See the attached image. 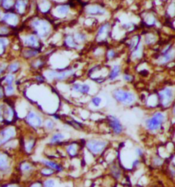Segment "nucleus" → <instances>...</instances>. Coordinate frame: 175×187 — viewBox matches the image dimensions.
Wrapping results in <instances>:
<instances>
[{"label": "nucleus", "mask_w": 175, "mask_h": 187, "mask_svg": "<svg viewBox=\"0 0 175 187\" xmlns=\"http://www.w3.org/2000/svg\"><path fill=\"white\" fill-rule=\"evenodd\" d=\"M166 120V114L162 111H156L145 121V128L150 133H155L162 130Z\"/></svg>", "instance_id": "1"}, {"label": "nucleus", "mask_w": 175, "mask_h": 187, "mask_svg": "<svg viewBox=\"0 0 175 187\" xmlns=\"http://www.w3.org/2000/svg\"><path fill=\"white\" fill-rule=\"evenodd\" d=\"M114 99L124 106H131L137 102V96L134 92L123 88H116L112 92Z\"/></svg>", "instance_id": "2"}, {"label": "nucleus", "mask_w": 175, "mask_h": 187, "mask_svg": "<svg viewBox=\"0 0 175 187\" xmlns=\"http://www.w3.org/2000/svg\"><path fill=\"white\" fill-rule=\"evenodd\" d=\"M108 144L109 143L106 140L101 138H90L86 141V147L90 154L94 156H98L107 148Z\"/></svg>", "instance_id": "3"}, {"label": "nucleus", "mask_w": 175, "mask_h": 187, "mask_svg": "<svg viewBox=\"0 0 175 187\" xmlns=\"http://www.w3.org/2000/svg\"><path fill=\"white\" fill-rule=\"evenodd\" d=\"M32 27L36 35L40 39H44L49 35L51 26L49 22L44 19H36L32 22Z\"/></svg>", "instance_id": "4"}, {"label": "nucleus", "mask_w": 175, "mask_h": 187, "mask_svg": "<svg viewBox=\"0 0 175 187\" xmlns=\"http://www.w3.org/2000/svg\"><path fill=\"white\" fill-rule=\"evenodd\" d=\"M158 102L164 108L170 107L174 99V90L171 87H164L157 94Z\"/></svg>", "instance_id": "5"}, {"label": "nucleus", "mask_w": 175, "mask_h": 187, "mask_svg": "<svg viewBox=\"0 0 175 187\" xmlns=\"http://www.w3.org/2000/svg\"><path fill=\"white\" fill-rule=\"evenodd\" d=\"M75 73L74 69H66L62 71H56V70H51L45 73V76L47 80H56L58 81H64L67 80Z\"/></svg>", "instance_id": "6"}, {"label": "nucleus", "mask_w": 175, "mask_h": 187, "mask_svg": "<svg viewBox=\"0 0 175 187\" xmlns=\"http://www.w3.org/2000/svg\"><path fill=\"white\" fill-rule=\"evenodd\" d=\"M175 58V49L172 44H169L161 52L157 58V63L160 65H164L172 61Z\"/></svg>", "instance_id": "7"}, {"label": "nucleus", "mask_w": 175, "mask_h": 187, "mask_svg": "<svg viewBox=\"0 0 175 187\" xmlns=\"http://www.w3.org/2000/svg\"><path fill=\"white\" fill-rule=\"evenodd\" d=\"M107 125L115 136H120L124 131V128L119 119L114 115H108L106 116Z\"/></svg>", "instance_id": "8"}, {"label": "nucleus", "mask_w": 175, "mask_h": 187, "mask_svg": "<svg viewBox=\"0 0 175 187\" xmlns=\"http://www.w3.org/2000/svg\"><path fill=\"white\" fill-rule=\"evenodd\" d=\"M85 13L90 16H103L106 14V10L98 4H90L86 7Z\"/></svg>", "instance_id": "9"}, {"label": "nucleus", "mask_w": 175, "mask_h": 187, "mask_svg": "<svg viewBox=\"0 0 175 187\" xmlns=\"http://www.w3.org/2000/svg\"><path fill=\"white\" fill-rule=\"evenodd\" d=\"M110 28L111 25L109 23H105L102 24L100 26V28H98L97 34H96V38L99 41H104L107 39L108 35H109L110 31Z\"/></svg>", "instance_id": "10"}, {"label": "nucleus", "mask_w": 175, "mask_h": 187, "mask_svg": "<svg viewBox=\"0 0 175 187\" xmlns=\"http://www.w3.org/2000/svg\"><path fill=\"white\" fill-rule=\"evenodd\" d=\"M15 135V131L13 128H8L0 132V145H3L9 141Z\"/></svg>", "instance_id": "11"}, {"label": "nucleus", "mask_w": 175, "mask_h": 187, "mask_svg": "<svg viewBox=\"0 0 175 187\" xmlns=\"http://www.w3.org/2000/svg\"><path fill=\"white\" fill-rule=\"evenodd\" d=\"M26 120L28 123L31 125L32 127L39 128L42 125V119L37 113L34 112H30L28 113Z\"/></svg>", "instance_id": "12"}, {"label": "nucleus", "mask_w": 175, "mask_h": 187, "mask_svg": "<svg viewBox=\"0 0 175 187\" xmlns=\"http://www.w3.org/2000/svg\"><path fill=\"white\" fill-rule=\"evenodd\" d=\"M1 19H2V21L7 23L8 26H12V27L17 25L18 21H19V17H18L17 15L11 13L4 14Z\"/></svg>", "instance_id": "13"}, {"label": "nucleus", "mask_w": 175, "mask_h": 187, "mask_svg": "<svg viewBox=\"0 0 175 187\" xmlns=\"http://www.w3.org/2000/svg\"><path fill=\"white\" fill-rule=\"evenodd\" d=\"M24 44L25 46L32 49H37L39 47L40 43L37 35H31L24 39Z\"/></svg>", "instance_id": "14"}, {"label": "nucleus", "mask_w": 175, "mask_h": 187, "mask_svg": "<svg viewBox=\"0 0 175 187\" xmlns=\"http://www.w3.org/2000/svg\"><path fill=\"white\" fill-rule=\"evenodd\" d=\"M72 90L82 95H87L90 92V86L88 84L75 83L72 86Z\"/></svg>", "instance_id": "15"}, {"label": "nucleus", "mask_w": 175, "mask_h": 187, "mask_svg": "<svg viewBox=\"0 0 175 187\" xmlns=\"http://www.w3.org/2000/svg\"><path fill=\"white\" fill-rule=\"evenodd\" d=\"M121 73V67L119 65H114L110 70L109 76H108V79L110 81H114L116 78H118Z\"/></svg>", "instance_id": "16"}, {"label": "nucleus", "mask_w": 175, "mask_h": 187, "mask_svg": "<svg viewBox=\"0 0 175 187\" xmlns=\"http://www.w3.org/2000/svg\"><path fill=\"white\" fill-rule=\"evenodd\" d=\"M110 172L113 178L116 180H120L122 178V172L119 167L115 164H112L110 167Z\"/></svg>", "instance_id": "17"}, {"label": "nucleus", "mask_w": 175, "mask_h": 187, "mask_svg": "<svg viewBox=\"0 0 175 187\" xmlns=\"http://www.w3.org/2000/svg\"><path fill=\"white\" fill-rule=\"evenodd\" d=\"M64 44L68 48L71 49H77L79 47V45L76 43V41L74 39L73 36L72 35H67L64 39Z\"/></svg>", "instance_id": "18"}, {"label": "nucleus", "mask_w": 175, "mask_h": 187, "mask_svg": "<svg viewBox=\"0 0 175 187\" xmlns=\"http://www.w3.org/2000/svg\"><path fill=\"white\" fill-rule=\"evenodd\" d=\"M15 6L18 13L23 14L27 8V1L26 0H17L15 4Z\"/></svg>", "instance_id": "19"}, {"label": "nucleus", "mask_w": 175, "mask_h": 187, "mask_svg": "<svg viewBox=\"0 0 175 187\" xmlns=\"http://www.w3.org/2000/svg\"><path fill=\"white\" fill-rule=\"evenodd\" d=\"M143 54V45L142 42H141L139 45L134 50L131 52V58L133 60L140 59Z\"/></svg>", "instance_id": "20"}, {"label": "nucleus", "mask_w": 175, "mask_h": 187, "mask_svg": "<svg viewBox=\"0 0 175 187\" xmlns=\"http://www.w3.org/2000/svg\"><path fill=\"white\" fill-rule=\"evenodd\" d=\"M70 11V6L67 4L59 5L56 7V12L60 16L67 15Z\"/></svg>", "instance_id": "21"}, {"label": "nucleus", "mask_w": 175, "mask_h": 187, "mask_svg": "<svg viewBox=\"0 0 175 187\" xmlns=\"http://www.w3.org/2000/svg\"><path fill=\"white\" fill-rule=\"evenodd\" d=\"M73 38L76 41V43H78L79 45L80 43H84L87 41L88 37L85 33L80 32H75L73 35Z\"/></svg>", "instance_id": "22"}, {"label": "nucleus", "mask_w": 175, "mask_h": 187, "mask_svg": "<svg viewBox=\"0 0 175 187\" xmlns=\"http://www.w3.org/2000/svg\"><path fill=\"white\" fill-rule=\"evenodd\" d=\"M141 42V38H140V37H139V36H135V37H133L132 39L130 40L129 45V49L131 50V52H132L133 50L136 49Z\"/></svg>", "instance_id": "23"}, {"label": "nucleus", "mask_w": 175, "mask_h": 187, "mask_svg": "<svg viewBox=\"0 0 175 187\" xmlns=\"http://www.w3.org/2000/svg\"><path fill=\"white\" fill-rule=\"evenodd\" d=\"M66 152L71 157H75L78 153V147L76 144H71L69 145L66 148Z\"/></svg>", "instance_id": "24"}, {"label": "nucleus", "mask_w": 175, "mask_h": 187, "mask_svg": "<svg viewBox=\"0 0 175 187\" xmlns=\"http://www.w3.org/2000/svg\"><path fill=\"white\" fill-rule=\"evenodd\" d=\"M43 162L45 165L49 167V168L58 171H62V167L58 163H56V162L49 161V160H43Z\"/></svg>", "instance_id": "25"}, {"label": "nucleus", "mask_w": 175, "mask_h": 187, "mask_svg": "<svg viewBox=\"0 0 175 187\" xmlns=\"http://www.w3.org/2000/svg\"><path fill=\"white\" fill-rule=\"evenodd\" d=\"M39 54V51L36 49H26L23 52V55L26 58H31L37 56Z\"/></svg>", "instance_id": "26"}, {"label": "nucleus", "mask_w": 175, "mask_h": 187, "mask_svg": "<svg viewBox=\"0 0 175 187\" xmlns=\"http://www.w3.org/2000/svg\"><path fill=\"white\" fill-rule=\"evenodd\" d=\"M1 6L5 10L11 9L15 4L14 0H1Z\"/></svg>", "instance_id": "27"}, {"label": "nucleus", "mask_w": 175, "mask_h": 187, "mask_svg": "<svg viewBox=\"0 0 175 187\" xmlns=\"http://www.w3.org/2000/svg\"><path fill=\"white\" fill-rule=\"evenodd\" d=\"M8 167V161L5 155L0 154V169H6Z\"/></svg>", "instance_id": "28"}, {"label": "nucleus", "mask_w": 175, "mask_h": 187, "mask_svg": "<svg viewBox=\"0 0 175 187\" xmlns=\"http://www.w3.org/2000/svg\"><path fill=\"white\" fill-rule=\"evenodd\" d=\"M156 41V37L155 36L153 35L152 34H148L144 37V43L146 45H152V44L155 43V42Z\"/></svg>", "instance_id": "29"}, {"label": "nucleus", "mask_w": 175, "mask_h": 187, "mask_svg": "<svg viewBox=\"0 0 175 187\" xmlns=\"http://www.w3.org/2000/svg\"><path fill=\"white\" fill-rule=\"evenodd\" d=\"M8 45V41L6 38H0V55L4 53L6 47Z\"/></svg>", "instance_id": "30"}, {"label": "nucleus", "mask_w": 175, "mask_h": 187, "mask_svg": "<svg viewBox=\"0 0 175 187\" xmlns=\"http://www.w3.org/2000/svg\"><path fill=\"white\" fill-rule=\"evenodd\" d=\"M64 137L65 136L62 133H56L51 138V143H59L64 140Z\"/></svg>", "instance_id": "31"}, {"label": "nucleus", "mask_w": 175, "mask_h": 187, "mask_svg": "<svg viewBox=\"0 0 175 187\" xmlns=\"http://www.w3.org/2000/svg\"><path fill=\"white\" fill-rule=\"evenodd\" d=\"M102 102L101 97L99 96H94L90 100V103L93 106L96 108H98L101 106V104Z\"/></svg>", "instance_id": "32"}, {"label": "nucleus", "mask_w": 175, "mask_h": 187, "mask_svg": "<svg viewBox=\"0 0 175 187\" xmlns=\"http://www.w3.org/2000/svg\"><path fill=\"white\" fill-rule=\"evenodd\" d=\"M20 67V64L18 62H15L13 63H11L9 65L8 70L10 73H15L19 70Z\"/></svg>", "instance_id": "33"}, {"label": "nucleus", "mask_w": 175, "mask_h": 187, "mask_svg": "<svg viewBox=\"0 0 175 187\" xmlns=\"http://www.w3.org/2000/svg\"><path fill=\"white\" fill-rule=\"evenodd\" d=\"M146 23L148 25H155L156 24V19L153 15H148V16L145 19Z\"/></svg>", "instance_id": "34"}, {"label": "nucleus", "mask_w": 175, "mask_h": 187, "mask_svg": "<svg viewBox=\"0 0 175 187\" xmlns=\"http://www.w3.org/2000/svg\"><path fill=\"white\" fill-rule=\"evenodd\" d=\"M152 162L154 167H159L162 165L163 162H164L162 158H161L160 157H158V156H155V157L153 159Z\"/></svg>", "instance_id": "35"}, {"label": "nucleus", "mask_w": 175, "mask_h": 187, "mask_svg": "<svg viewBox=\"0 0 175 187\" xmlns=\"http://www.w3.org/2000/svg\"><path fill=\"white\" fill-rule=\"evenodd\" d=\"M5 82L8 85H13L14 81H15V76L13 74H8L5 77Z\"/></svg>", "instance_id": "36"}, {"label": "nucleus", "mask_w": 175, "mask_h": 187, "mask_svg": "<svg viewBox=\"0 0 175 187\" xmlns=\"http://www.w3.org/2000/svg\"><path fill=\"white\" fill-rule=\"evenodd\" d=\"M116 56V52L114 49H110L108 50L107 54H106V58L108 60L114 59Z\"/></svg>", "instance_id": "37"}, {"label": "nucleus", "mask_w": 175, "mask_h": 187, "mask_svg": "<svg viewBox=\"0 0 175 187\" xmlns=\"http://www.w3.org/2000/svg\"><path fill=\"white\" fill-rule=\"evenodd\" d=\"M5 92L7 95H12L15 92V88L13 85H8L5 88Z\"/></svg>", "instance_id": "38"}, {"label": "nucleus", "mask_w": 175, "mask_h": 187, "mask_svg": "<svg viewBox=\"0 0 175 187\" xmlns=\"http://www.w3.org/2000/svg\"><path fill=\"white\" fill-rule=\"evenodd\" d=\"M135 154H136V155L137 156H138V157L142 158L144 156V152L143 149L140 147H136V149H135Z\"/></svg>", "instance_id": "39"}, {"label": "nucleus", "mask_w": 175, "mask_h": 187, "mask_svg": "<svg viewBox=\"0 0 175 187\" xmlns=\"http://www.w3.org/2000/svg\"><path fill=\"white\" fill-rule=\"evenodd\" d=\"M54 173V170L51 168H45L41 171V174L44 176H51Z\"/></svg>", "instance_id": "40"}, {"label": "nucleus", "mask_w": 175, "mask_h": 187, "mask_svg": "<svg viewBox=\"0 0 175 187\" xmlns=\"http://www.w3.org/2000/svg\"><path fill=\"white\" fill-rule=\"evenodd\" d=\"M122 79H123L124 82H133V80H134V78L129 73H124L123 75H122Z\"/></svg>", "instance_id": "41"}, {"label": "nucleus", "mask_w": 175, "mask_h": 187, "mask_svg": "<svg viewBox=\"0 0 175 187\" xmlns=\"http://www.w3.org/2000/svg\"><path fill=\"white\" fill-rule=\"evenodd\" d=\"M45 126H46V127H47V128H48V129L52 130L54 128V126H55V124H54V123H53V121L48 119L47 121H46Z\"/></svg>", "instance_id": "42"}, {"label": "nucleus", "mask_w": 175, "mask_h": 187, "mask_svg": "<svg viewBox=\"0 0 175 187\" xmlns=\"http://www.w3.org/2000/svg\"><path fill=\"white\" fill-rule=\"evenodd\" d=\"M55 182L53 180H47L44 183V187H54Z\"/></svg>", "instance_id": "43"}, {"label": "nucleus", "mask_w": 175, "mask_h": 187, "mask_svg": "<svg viewBox=\"0 0 175 187\" xmlns=\"http://www.w3.org/2000/svg\"><path fill=\"white\" fill-rule=\"evenodd\" d=\"M32 169V167L27 163H24L21 166V170L23 171H29L30 170Z\"/></svg>", "instance_id": "44"}, {"label": "nucleus", "mask_w": 175, "mask_h": 187, "mask_svg": "<svg viewBox=\"0 0 175 187\" xmlns=\"http://www.w3.org/2000/svg\"><path fill=\"white\" fill-rule=\"evenodd\" d=\"M140 160L139 159V158H136V159H135L132 161L131 167L132 168H137L140 166Z\"/></svg>", "instance_id": "45"}, {"label": "nucleus", "mask_w": 175, "mask_h": 187, "mask_svg": "<svg viewBox=\"0 0 175 187\" xmlns=\"http://www.w3.org/2000/svg\"><path fill=\"white\" fill-rule=\"evenodd\" d=\"M33 147H34L33 141L27 142V143L26 144V146H25V148H26V150H27V152H31L32 148H33Z\"/></svg>", "instance_id": "46"}, {"label": "nucleus", "mask_w": 175, "mask_h": 187, "mask_svg": "<svg viewBox=\"0 0 175 187\" xmlns=\"http://www.w3.org/2000/svg\"><path fill=\"white\" fill-rule=\"evenodd\" d=\"M4 109L3 106H0V121H2L4 119Z\"/></svg>", "instance_id": "47"}, {"label": "nucleus", "mask_w": 175, "mask_h": 187, "mask_svg": "<svg viewBox=\"0 0 175 187\" xmlns=\"http://www.w3.org/2000/svg\"><path fill=\"white\" fill-rule=\"evenodd\" d=\"M6 68V65H5V64L0 65V76L4 72Z\"/></svg>", "instance_id": "48"}, {"label": "nucleus", "mask_w": 175, "mask_h": 187, "mask_svg": "<svg viewBox=\"0 0 175 187\" xmlns=\"http://www.w3.org/2000/svg\"><path fill=\"white\" fill-rule=\"evenodd\" d=\"M4 97V90L0 86V98H2Z\"/></svg>", "instance_id": "49"}, {"label": "nucleus", "mask_w": 175, "mask_h": 187, "mask_svg": "<svg viewBox=\"0 0 175 187\" xmlns=\"http://www.w3.org/2000/svg\"><path fill=\"white\" fill-rule=\"evenodd\" d=\"M172 115L174 116L175 117V104L173 105L172 106Z\"/></svg>", "instance_id": "50"}, {"label": "nucleus", "mask_w": 175, "mask_h": 187, "mask_svg": "<svg viewBox=\"0 0 175 187\" xmlns=\"http://www.w3.org/2000/svg\"><path fill=\"white\" fill-rule=\"evenodd\" d=\"M4 187H17V186H14V185H7V186H5Z\"/></svg>", "instance_id": "51"}, {"label": "nucleus", "mask_w": 175, "mask_h": 187, "mask_svg": "<svg viewBox=\"0 0 175 187\" xmlns=\"http://www.w3.org/2000/svg\"><path fill=\"white\" fill-rule=\"evenodd\" d=\"M129 1H134V0H128Z\"/></svg>", "instance_id": "52"}, {"label": "nucleus", "mask_w": 175, "mask_h": 187, "mask_svg": "<svg viewBox=\"0 0 175 187\" xmlns=\"http://www.w3.org/2000/svg\"><path fill=\"white\" fill-rule=\"evenodd\" d=\"M0 4H1V0H0ZM0 14H1V11H0Z\"/></svg>", "instance_id": "53"}]
</instances>
